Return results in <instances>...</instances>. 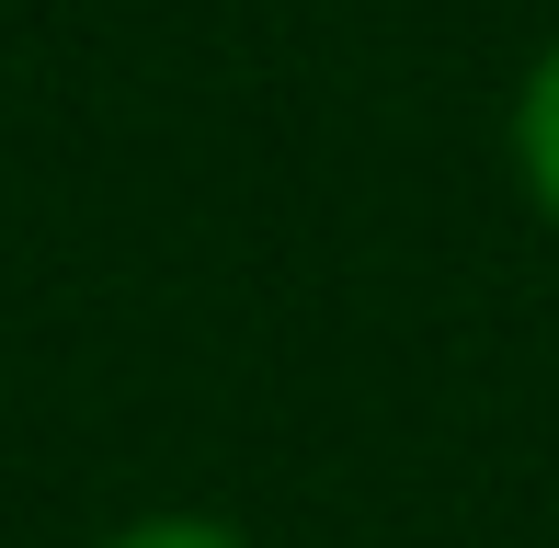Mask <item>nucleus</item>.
Returning a JSON list of instances; mask_svg holds the SVG:
<instances>
[{"label":"nucleus","mask_w":559,"mask_h":548,"mask_svg":"<svg viewBox=\"0 0 559 548\" xmlns=\"http://www.w3.org/2000/svg\"><path fill=\"white\" fill-rule=\"evenodd\" d=\"M514 183L559 229V35L537 46V69H525V92H514Z\"/></svg>","instance_id":"obj_1"},{"label":"nucleus","mask_w":559,"mask_h":548,"mask_svg":"<svg viewBox=\"0 0 559 548\" xmlns=\"http://www.w3.org/2000/svg\"><path fill=\"white\" fill-rule=\"evenodd\" d=\"M104 548H251L240 526H217V514H138L126 537H104Z\"/></svg>","instance_id":"obj_2"}]
</instances>
